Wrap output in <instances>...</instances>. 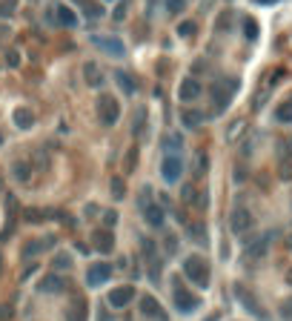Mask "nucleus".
<instances>
[{
	"mask_svg": "<svg viewBox=\"0 0 292 321\" xmlns=\"http://www.w3.org/2000/svg\"><path fill=\"white\" fill-rule=\"evenodd\" d=\"M244 35H247V40H255V37H258V23H255V20H244Z\"/></svg>",
	"mask_w": 292,
	"mask_h": 321,
	"instance_id": "22",
	"label": "nucleus"
},
{
	"mask_svg": "<svg viewBox=\"0 0 292 321\" xmlns=\"http://www.w3.org/2000/svg\"><path fill=\"white\" fill-rule=\"evenodd\" d=\"M289 247H292V238H289Z\"/></svg>",
	"mask_w": 292,
	"mask_h": 321,
	"instance_id": "41",
	"label": "nucleus"
},
{
	"mask_svg": "<svg viewBox=\"0 0 292 321\" xmlns=\"http://www.w3.org/2000/svg\"><path fill=\"white\" fill-rule=\"evenodd\" d=\"M184 124L186 126H198V124H201V115H198V112H186V115H184Z\"/></svg>",
	"mask_w": 292,
	"mask_h": 321,
	"instance_id": "27",
	"label": "nucleus"
},
{
	"mask_svg": "<svg viewBox=\"0 0 292 321\" xmlns=\"http://www.w3.org/2000/svg\"><path fill=\"white\" fill-rule=\"evenodd\" d=\"M195 29H198V26H195L192 20H186V23H181V26H178V35H184V37H192V35H195Z\"/></svg>",
	"mask_w": 292,
	"mask_h": 321,
	"instance_id": "24",
	"label": "nucleus"
},
{
	"mask_svg": "<svg viewBox=\"0 0 292 321\" xmlns=\"http://www.w3.org/2000/svg\"><path fill=\"white\" fill-rule=\"evenodd\" d=\"M86 80L92 83V86H100V83H103V78H100V72H97L95 63H89L86 66Z\"/></svg>",
	"mask_w": 292,
	"mask_h": 321,
	"instance_id": "21",
	"label": "nucleus"
},
{
	"mask_svg": "<svg viewBox=\"0 0 292 321\" xmlns=\"http://www.w3.org/2000/svg\"><path fill=\"white\" fill-rule=\"evenodd\" d=\"M20 63V55L18 52H9V66H18Z\"/></svg>",
	"mask_w": 292,
	"mask_h": 321,
	"instance_id": "35",
	"label": "nucleus"
},
{
	"mask_svg": "<svg viewBox=\"0 0 292 321\" xmlns=\"http://www.w3.org/2000/svg\"><path fill=\"white\" fill-rule=\"evenodd\" d=\"M112 192H115V198H124L126 189H124V178H112Z\"/></svg>",
	"mask_w": 292,
	"mask_h": 321,
	"instance_id": "26",
	"label": "nucleus"
},
{
	"mask_svg": "<svg viewBox=\"0 0 292 321\" xmlns=\"http://www.w3.org/2000/svg\"><path fill=\"white\" fill-rule=\"evenodd\" d=\"M184 273H186V278L195 281L198 287L209 284V264H206L201 255H189V258L184 261Z\"/></svg>",
	"mask_w": 292,
	"mask_h": 321,
	"instance_id": "1",
	"label": "nucleus"
},
{
	"mask_svg": "<svg viewBox=\"0 0 292 321\" xmlns=\"http://www.w3.org/2000/svg\"><path fill=\"white\" fill-rule=\"evenodd\" d=\"M57 20H61L63 26H75V23H78V18H75V12L69 9V6H57Z\"/></svg>",
	"mask_w": 292,
	"mask_h": 321,
	"instance_id": "17",
	"label": "nucleus"
},
{
	"mask_svg": "<svg viewBox=\"0 0 292 321\" xmlns=\"http://www.w3.org/2000/svg\"><path fill=\"white\" fill-rule=\"evenodd\" d=\"M135 161H138V149H132L129 155H126V172L135 170Z\"/></svg>",
	"mask_w": 292,
	"mask_h": 321,
	"instance_id": "29",
	"label": "nucleus"
},
{
	"mask_svg": "<svg viewBox=\"0 0 292 321\" xmlns=\"http://www.w3.org/2000/svg\"><path fill=\"white\" fill-rule=\"evenodd\" d=\"M160 172H163V178L166 181H178L181 178V172H184V164H181V158H175V155H166Z\"/></svg>",
	"mask_w": 292,
	"mask_h": 321,
	"instance_id": "6",
	"label": "nucleus"
},
{
	"mask_svg": "<svg viewBox=\"0 0 292 321\" xmlns=\"http://www.w3.org/2000/svg\"><path fill=\"white\" fill-rule=\"evenodd\" d=\"M86 12L92 15V18H100V15H103V9H100V6H95V3H89V6H86Z\"/></svg>",
	"mask_w": 292,
	"mask_h": 321,
	"instance_id": "32",
	"label": "nucleus"
},
{
	"mask_svg": "<svg viewBox=\"0 0 292 321\" xmlns=\"http://www.w3.org/2000/svg\"><path fill=\"white\" fill-rule=\"evenodd\" d=\"M198 304H201V301H198L189 290H184L181 284L175 287V307L181 312H195V310H198Z\"/></svg>",
	"mask_w": 292,
	"mask_h": 321,
	"instance_id": "3",
	"label": "nucleus"
},
{
	"mask_svg": "<svg viewBox=\"0 0 292 321\" xmlns=\"http://www.w3.org/2000/svg\"><path fill=\"white\" fill-rule=\"evenodd\" d=\"M141 310L146 312V315H152V318H160V321H166V312L160 310V304L152 298V295H143L141 298Z\"/></svg>",
	"mask_w": 292,
	"mask_h": 321,
	"instance_id": "11",
	"label": "nucleus"
},
{
	"mask_svg": "<svg viewBox=\"0 0 292 321\" xmlns=\"http://www.w3.org/2000/svg\"><path fill=\"white\" fill-rule=\"evenodd\" d=\"M54 264H57V267H66V270H69V264H72V261H69V258H66V255H61V258L54 261Z\"/></svg>",
	"mask_w": 292,
	"mask_h": 321,
	"instance_id": "36",
	"label": "nucleus"
},
{
	"mask_svg": "<svg viewBox=\"0 0 292 321\" xmlns=\"http://www.w3.org/2000/svg\"><path fill=\"white\" fill-rule=\"evenodd\" d=\"M166 9L172 12V15H178V12H184V0H166Z\"/></svg>",
	"mask_w": 292,
	"mask_h": 321,
	"instance_id": "28",
	"label": "nucleus"
},
{
	"mask_svg": "<svg viewBox=\"0 0 292 321\" xmlns=\"http://www.w3.org/2000/svg\"><path fill=\"white\" fill-rule=\"evenodd\" d=\"M92 40H95V46H100V49H106L109 55H118V58H121V55L126 52V49H124V43H121V40H115V37H92Z\"/></svg>",
	"mask_w": 292,
	"mask_h": 321,
	"instance_id": "12",
	"label": "nucleus"
},
{
	"mask_svg": "<svg viewBox=\"0 0 292 321\" xmlns=\"http://www.w3.org/2000/svg\"><path fill=\"white\" fill-rule=\"evenodd\" d=\"M115 80L121 83V89H124L126 95H132V92H135V83H132V78H129L126 72H115Z\"/></svg>",
	"mask_w": 292,
	"mask_h": 321,
	"instance_id": "20",
	"label": "nucleus"
},
{
	"mask_svg": "<svg viewBox=\"0 0 292 321\" xmlns=\"http://www.w3.org/2000/svg\"><path fill=\"white\" fill-rule=\"evenodd\" d=\"M109 276H112V267H109V264H92V267L86 270V284L100 287L103 281H109Z\"/></svg>",
	"mask_w": 292,
	"mask_h": 321,
	"instance_id": "4",
	"label": "nucleus"
},
{
	"mask_svg": "<svg viewBox=\"0 0 292 321\" xmlns=\"http://www.w3.org/2000/svg\"><path fill=\"white\" fill-rule=\"evenodd\" d=\"M66 318L69 321H86V304L83 301H72V307L66 310Z\"/></svg>",
	"mask_w": 292,
	"mask_h": 321,
	"instance_id": "14",
	"label": "nucleus"
},
{
	"mask_svg": "<svg viewBox=\"0 0 292 321\" xmlns=\"http://www.w3.org/2000/svg\"><path fill=\"white\" fill-rule=\"evenodd\" d=\"M198 95H201V83H198V80H192V78L181 80V89H178V98H181V100H195Z\"/></svg>",
	"mask_w": 292,
	"mask_h": 321,
	"instance_id": "10",
	"label": "nucleus"
},
{
	"mask_svg": "<svg viewBox=\"0 0 292 321\" xmlns=\"http://www.w3.org/2000/svg\"><path fill=\"white\" fill-rule=\"evenodd\" d=\"M103 221H106V227H115L118 215H115V212H106V218H103Z\"/></svg>",
	"mask_w": 292,
	"mask_h": 321,
	"instance_id": "34",
	"label": "nucleus"
},
{
	"mask_svg": "<svg viewBox=\"0 0 292 321\" xmlns=\"http://www.w3.org/2000/svg\"><path fill=\"white\" fill-rule=\"evenodd\" d=\"M175 247H178V241L172 238V235H166V250H169V252H175Z\"/></svg>",
	"mask_w": 292,
	"mask_h": 321,
	"instance_id": "33",
	"label": "nucleus"
},
{
	"mask_svg": "<svg viewBox=\"0 0 292 321\" xmlns=\"http://www.w3.org/2000/svg\"><path fill=\"white\" fill-rule=\"evenodd\" d=\"M0 270H3V255H0Z\"/></svg>",
	"mask_w": 292,
	"mask_h": 321,
	"instance_id": "39",
	"label": "nucleus"
},
{
	"mask_svg": "<svg viewBox=\"0 0 292 321\" xmlns=\"http://www.w3.org/2000/svg\"><path fill=\"white\" fill-rule=\"evenodd\" d=\"M258 3H275V0H258Z\"/></svg>",
	"mask_w": 292,
	"mask_h": 321,
	"instance_id": "38",
	"label": "nucleus"
},
{
	"mask_svg": "<svg viewBox=\"0 0 292 321\" xmlns=\"http://www.w3.org/2000/svg\"><path fill=\"white\" fill-rule=\"evenodd\" d=\"M289 284H292V273H289Z\"/></svg>",
	"mask_w": 292,
	"mask_h": 321,
	"instance_id": "40",
	"label": "nucleus"
},
{
	"mask_svg": "<svg viewBox=\"0 0 292 321\" xmlns=\"http://www.w3.org/2000/svg\"><path fill=\"white\" fill-rule=\"evenodd\" d=\"M235 86H238L235 80H229V86H226V83H215V86H212V95H215V103H218V109H223L226 103H229V95L235 92Z\"/></svg>",
	"mask_w": 292,
	"mask_h": 321,
	"instance_id": "7",
	"label": "nucleus"
},
{
	"mask_svg": "<svg viewBox=\"0 0 292 321\" xmlns=\"http://www.w3.org/2000/svg\"><path fill=\"white\" fill-rule=\"evenodd\" d=\"M189 230H192V238H204V224H192Z\"/></svg>",
	"mask_w": 292,
	"mask_h": 321,
	"instance_id": "30",
	"label": "nucleus"
},
{
	"mask_svg": "<svg viewBox=\"0 0 292 321\" xmlns=\"http://www.w3.org/2000/svg\"><path fill=\"white\" fill-rule=\"evenodd\" d=\"M275 118H278L281 124H292V100L281 103V106H278V112H275Z\"/></svg>",
	"mask_w": 292,
	"mask_h": 321,
	"instance_id": "19",
	"label": "nucleus"
},
{
	"mask_svg": "<svg viewBox=\"0 0 292 321\" xmlns=\"http://www.w3.org/2000/svg\"><path fill=\"white\" fill-rule=\"evenodd\" d=\"M12 175H15L18 181H26V178H29V167H26V164H15V170H12Z\"/></svg>",
	"mask_w": 292,
	"mask_h": 321,
	"instance_id": "25",
	"label": "nucleus"
},
{
	"mask_svg": "<svg viewBox=\"0 0 292 321\" xmlns=\"http://www.w3.org/2000/svg\"><path fill=\"white\" fill-rule=\"evenodd\" d=\"M15 124H18L20 129H29V126L35 124V118H32L29 109H18V112H15Z\"/></svg>",
	"mask_w": 292,
	"mask_h": 321,
	"instance_id": "18",
	"label": "nucleus"
},
{
	"mask_svg": "<svg viewBox=\"0 0 292 321\" xmlns=\"http://www.w3.org/2000/svg\"><path fill=\"white\" fill-rule=\"evenodd\" d=\"M235 295H238L241 301H244V307H247L249 312H255V315H261V318H264V315H266V312L261 310V307H258L255 295H252V293H247V287H241V284H238V287H235Z\"/></svg>",
	"mask_w": 292,
	"mask_h": 321,
	"instance_id": "8",
	"label": "nucleus"
},
{
	"mask_svg": "<svg viewBox=\"0 0 292 321\" xmlns=\"http://www.w3.org/2000/svg\"><path fill=\"white\" fill-rule=\"evenodd\" d=\"M97 115H100V121L106 126H115L118 118H121V106H118L115 98H109V95H103V98L97 100Z\"/></svg>",
	"mask_w": 292,
	"mask_h": 321,
	"instance_id": "2",
	"label": "nucleus"
},
{
	"mask_svg": "<svg viewBox=\"0 0 292 321\" xmlns=\"http://www.w3.org/2000/svg\"><path fill=\"white\" fill-rule=\"evenodd\" d=\"M266 241H269V238L258 241L255 247H249V250H247V255H249V258H258V255H264V252H266Z\"/></svg>",
	"mask_w": 292,
	"mask_h": 321,
	"instance_id": "23",
	"label": "nucleus"
},
{
	"mask_svg": "<svg viewBox=\"0 0 292 321\" xmlns=\"http://www.w3.org/2000/svg\"><path fill=\"white\" fill-rule=\"evenodd\" d=\"M146 206V221L152 224V227H160L163 224V209H160L158 204H143Z\"/></svg>",
	"mask_w": 292,
	"mask_h": 321,
	"instance_id": "15",
	"label": "nucleus"
},
{
	"mask_svg": "<svg viewBox=\"0 0 292 321\" xmlns=\"http://www.w3.org/2000/svg\"><path fill=\"white\" fill-rule=\"evenodd\" d=\"M229 227H232V232H247L249 227H252V215H249L247 209H235Z\"/></svg>",
	"mask_w": 292,
	"mask_h": 321,
	"instance_id": "9",
	"label": "nucleus"
},
{
	"mask_svg": "<svg viewBox=\"0 0 292 321\" xmlns=\"http://www.w3.org/2000/svg\"><path fill=\"white\" fill-rule=\"evenodd\" d=\"M132 298H135V290H132V287H118V290H112V293H109L106 301L112 304L115 310H121V307H126V304H132Z\"/></svg>",
	"mask_w": 292,
	"mask_h": 321,
	"instance_id": "5",
	"label": "nucleus"
},
{
	"mask_svg": "<svg viewBox=\"0 0 292 321\" xmlns=\"http://www.w3.org/2000/svg\"><path fill=\"white\" fill-rule=\"evenodd\" d=\"M218 318H221V315H218V312H212V315H209L206 321H218Z\"/></svg>",
	"mask_w": 292,
	"mask_h": 321,
	"instance_id": "37",
	"label": "nucleus"
},
{
	"mask_svg": "<svg viewBox=\"0 0 292 321\" xmlns=\"http://www.w3.org/2000/svg\"><path fill=\"white\" fill-rule=\"evenodd\" d=\"M281 315H283V318H292V298H289V301H283V307H281Z\"/></svg>",
	"mask_w": 292,
	"mask_h": 321,
	"instance_id": "31",
	"label": "nucleus"
},
{
	"mask_svg": "<svg viewBox=\"0 0 292 321\" xmlns=\"http://www.w3.org/2000/svg\"><path fill=\"white\" fill-rule=\"evenodd\" d=\"M61 290H63V281L57 276H46L40 281V293H61Z\"/></svg>",
	"mask_w": 292,
	"mask_h": 321,
	"instance_id": "16",
	"label": "nucleus"
},
{
	"mask_svg": "<svg viewBox=\"0 0 292 321\" xmlns=\"http://www.w3.org/2000/svg\"><path fill=\"white\" fill-rule=\"evenodd\" d=\"M95 247H97L100 252H112V247H115V238H112L106 230H97V232H95Z\"/></svg>",
	"mask_w": 292,
	"mask_h": 321,
	"instance_id": "13",
	"label": "nucleus"
}]
</instances>
